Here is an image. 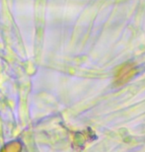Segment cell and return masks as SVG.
I'll use <instances>...</instances> for the list:
<instances>
[{
  "mask_svg": "<svg viewBox=\"0 0 145 152\" xmlns=\"http://www.w3.org/2000/svg\"><path fill=\"white\" fill-rule=\"evenodd\" d=\"M135 72V68L132 64H125L117 71L116 75V82L119 85L125 84L126 81H128Z\"/></svg>",
  "mask_w": 145,
  "mask_h": 152,
  "instance_id": "cell-1",
  "label": "cell"
}]
</instances>
